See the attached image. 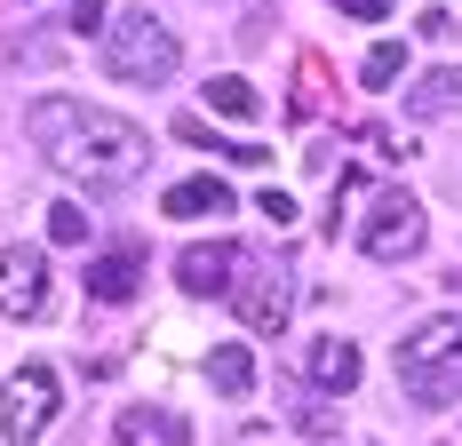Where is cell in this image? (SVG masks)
I'll use <instances>...</instances> for the list:
<instances>
[{
  "label": "cell",
  "mask_w": 462,
  "mask_h": 446,
  "mask_svg": "<svg viewBox=\"0 0 462 446\" xmlns=\"http://www.w3.org/2000/svg\"><path fill=\"white\" fill-rule=\"evenodd\" d=\"M24 128H32L48 168H64V176H80V183H104V191L143 176V160H152V135L136 120L96 112V104H72V96H41L24 112Z\"/></svg>",
  "instance_id": "obj_1"
},
{
  "label": "cell",
  "mask_w": 462,
  "mask_h": 446,
  "mask_svg": "<svg viewBox=\"0 0 462 446\" xmlns=\"http://www.w3.org/2000/svg\"><path fill=\"white\" fill-rule=\"evenodd\" d=\"M399 383L415 406H455L462 399V311H439L399 335Z\"/></svg>",
  "instance_id": "obj_2"
},
{
  "label": "cell",
  "mask_w": 462,
  "mask_h": 446,
  "mask_svg": "<svg viewBox=\"0 0 462 446\" xmlns=\"http://www.w3.org/2000/svg\"><path fill=\"white\" fill-rule=\"evenodd\" d=\"M176 64H184L176 33H168L160 16H143V8H128V16L104 33V72L128 80V88H160V80H176Z\"/></svg>",
  "instance_id": "obj_3"
},
{
  "label": "cell",
  "mask_w": 462,
  "mask_h": 446,
  "mask_svg": "<svg viewBox=\"0 0 462 446\" xmlns=\"http://www.w3.org/2000/svg\"><path fill=\"white\" fill-rule=\"evenodd\" d=\"M415 247H422V200L383 191L367 208V223H359V256H367V264H407Z\"/></svg>",
  "instance_id": "obj_4"
},
{
  "label": "cell",
  "mask_w": 462,
  "mask_h": 446,
  "mask_svg": "<svg viewBox=\"0 0 462 446\" xmlns=\"http://www.w3.org/2000/svg\"><path fill=\"white\" fill-rule=\"evenodd\" d=\"M48 423H56V375H48V367H16L8 391H0V439L32 446Z\"/></svg>",
  "instance_id": "obj_5"
},
{
  "label": "cell",
  "mask_w": 462,
  "mask_h": 446,
  "mask_svg": "<svg viewBox=\"0 0 462 446\" xmlns=\"http://www.w3.org/2000/svg\"><path fill=\"white\" fill-rule=\"evenodd\" d=\"M224 303L247 319L255 335H279V327H287V311H295V279H287L279 264H239V287H231Z\"/></svg>",
  "instance_id": "obj_6"
},
{
  "label": "cell",
  "mask_w": 462,
  "mask_h": 446,
  "mask_svg": "<svg viewBox=\"0 0 462 446\" xmlns=\"http://www.w3.org/2000/svg\"><path fill=\"white\" fill-rule=\"evenodd\" d=\"M0 311L8 319H48V256L41 247H8L0 256Z\"/></svg>",
  "instance_id": "obj_7"
},
{
  "label": "cell",
  "mask_w": 462,
  "mask_h": 446,
  "mask_svg": "<svg viewBox=\"0 0 462 446\" xmlns=\"http://www.w3.org/2000/svg\"><path fill=\"white\" fill-rule=\"evenodd\" d=\"M176 279H184V295H231L239 287V247L231 239H199L176 256Z\"/></svg>",
  "instance_id": "obj_8"
},
{
  "label": "cell",
  "mask_w": 462,
  "mask_h": 446,
  "mask_svg": "<svg viewBox=\"0 0 462 446\" xmlns=\"http://www.w3.org/2000/svg\"><path fill=\"white\" fill-rule=\"evenodd\" d=\"M303 375H311L319 391H359V343H343V335H319V343L303 351Z\"/></svg>",
  "instance_id": "obj_9"
},
{
  "label": "cell",
  "mask_w": 462,
  "mask_h": 446,
  "mask_svg": "<svg viewBox=\"0 0 462 446\" xmlns=\"http://www.w3.org/2000/svg\"><path fill=\"white\" fill-rule=\"evenodd\" d=\"M176 223H216V216H231V183H216V176H184L168 200H160Z\"/></svg>",
  "instance_id": "obj_10"
},
{
  "label": "cell",
  "mask_w": 462,
  "mask_h": 446,
  "mask_svg": "<svg viewBox=\"0 0 462 446\" xmlns=\"http://www.w3.org/2000/svg\"><path fill=\"white\" fill-rule=\"evenodd\" d=\"M143 287V247H120V256H104V264L88 271V295L96 303H128Z\"/></svg>",
  "instance_id": "obj_11"
},
{
  "label": "cell",
  "mask_w": 462,
  "mask_h": 446,
  "mask_svg": "<svg viewBox=\"0 0 462 446\" xmlns=\"http://www.w3.org/2000/svg\"><path fill=\"white\" fill-rule=\"evenodd\" d=\"M455 104H462V72H455V64L422 72V80H415V96H407V112H415V120H447Z\"/></svg>",
  "instance_id": "obj_12"
},
{
  "label": "cell",
  "mask_w": 462,
  "mask_h": 446,
  "mask_svg": "<svg viewBox=\"0 0 462 446\" xmlns=\"http://www.w3.org/2000/svg\"><path fill=\"white\" fill-rule=\"evenodd\" d=\"M208 383H216L224 399H247V391H255V351H247V343H216V358H208Z\"/></svg>",
  "instance_id": "obj_13"
},
{
  "label": "cell",
  "mask_w": 462,
  "mask_h": 446,
  "mask_svg": "<svg viewBox=\"0 0 462 446\" xmlns=\"http://www.w3.org/2000/svg\"><path fill=\"white\" fill-rule=\"evenodd\" d=\"M208 112H224V120H255V112H263V96L247 88L239 72H224V80H208Z\"/></svg>",
  "instance_id": "obj_14"
},
{
  "label": "cell",
  "mask_w": 462,
  "mask_h": 446,
  "mask_svg": "<svg viewBox=\"0 0 462 446\" xmlns=\"http://www.w3.org/2000/svg\"><path fill=\"white\" fill-rule=\"evenodd\" d=\"M176 135H184V144H199V152H216V160H263V152H255V144H224V135L208 128V120H199V112H184V120H176Z\"/></svg>",
  "instance_id": "obj_15"
},
{
  "label": "cell",
  "mask_w": 462,
  "mask_h": 446,
  "mask_svg": "<svg viewBox=\"0 0 462 446\" xmlns=\"http://www.w3.org/2000/svg\"><path fill=\"white\" fill-rule=\"evenodd\" d=\"M399 72H407V48H399V41H374L367 64H359V80H367V88H391Z\"/></svg>",
  "instance_id": "obj_16"
},
{
  "label": "cell",
  "mask_w": 462,
  "mask_h": 446,
  "mask_svg": "<svg viewBox=\"0 0 462 446\" xmlns=\"http://www.w3.org/2000/svg\"><path fill=\"white\" fill-rule=\"evenodd\" d=\"M96 223L80 216V208H72V200H56V208H48V239H56V247H80V239H88Z\"/></svg>",
  "instance_id": "obj_17"
},
{
  "label": "cell",
  "mask_w": 462,
  "mask_h": 446,
  "mask_svg": "<svg viewBox=\"0 0 462 446\" xmlns=\"http://www.w3.org/2000/svg\"><path fill=\"white\" fill-rule=\"evenodd\" d=\"M335 8H343V16H359V24H383V16H391V0H335Z\"/></svg>",
  "instance_id": "obj_18"
},
{
  "label": "cell",
  "mask_w": 462,
  "mask_h": 446,
  "mask_svg": "<svg viewBox=\"0 0 462 446\" xmlns=\"http://www.w3.org/2000/svg\"><path fill=\"white\" fill-rule=\"evenodd\" d=\"M255 208H263V223H295V200H287V191H263Z\"/></svg>",
  "instance_id": "obj_19"
},
{
  "label": "cell",
  "mask_w": 462,
  "mask_h": 446,
  "mask_svg": "<svg viewBox=\"0 0 462 446\" xmlns=\"http://www.w3.org/2000/svg\"><path fill=\"white\" fill-rule=\"evenodd\" d=\"M104 24V0H72V33H96Z\"/></svg>",
  "instance_id": "obj_20"
}]
</instances>
